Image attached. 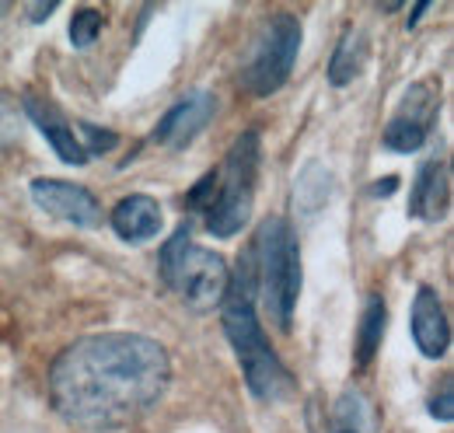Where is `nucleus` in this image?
Returning <instances> with one entry per match:
<instances>
[{"label": "nucleus", "instance_id": "dca6fc26", "mask_svg": "<svg viewBox=\"0 0 454 433\" xmlns=\"http://www.w3.org/2000/svg\"><path fill=\"white\" fill-rule=\"evenodd\" d=\"M329 171H322V168H308L304 175H301V182H297V196H294V203H301V207H308V200H315L311 203V214L318 210V207H325L329 203Z\"/></svg>", "mask_w": 454, "mask_h": 433}, {"label": "nucleus", "instance_id": "2eb2a0df", "mask_svg": "<svg viewBox=\"0 0 454 433\" xmlns=\"http://www.w3.org/2000/svg\"><path fill=\"white\" fill-rule=\"evenodd\" d=\"M385 325H388L385 297L371 294L364 304V315H360V328H356V367H367L374 360V353L381 350V339H385Z\"/></svg>", "mask_w": 454, "mask_h": 433}, {"label": "nucleus", "instance_id": "20e7f679", "mask_svg": "<svg viewBox=\"0 0 454 433\" xmlns=\"http://www.w3.org/2000/svg\"><path fill=\"white\" fill-rule=\"evenodd\" d=\"M161 279L192 311H214L224 301L231 272L217 252L196 245L185 231H178L161 248Z\"/></svg>", "mask_w": 454, "mask_h": 433}, {"label": "nucleus", "instance_id": "aec40b11", "mask_svg": "<svg viewBox=\"0 0 454 433\" xmlns=\"http://www.w3.org/2000/svg\"><path fill=\"white\" fill-rule=\"evenodd\" d=\"M430 413H434V420L451 423V420H454V391H451V384H444V388H441V395H434V398H430Z\"/></svg>", "mask_w": 454, "mask_h": 433}, {"label": "nucleus", "instance_id": "9d476101", "mask_svg": "<svg viewBox=\"0 0 454 433\" xmlns=\"http://www.w3.org/2000/svg\"><path fill=\"white\" fill-rule=\"evenodd\" d=\"M412 342L419 346L423 357L437 360L451 346V325L444 315V304L434 287H419L412 301Z\"/></svg>", "mask_w": 454, "mask_h": 433}, {"label": "nucleus", "instance_id": "f03ea898", "mask_svg": "<svg viewBox=\"0 0 454 433\" xmlns=\"http://www.w3.org/2000/svg\"><path fill=\"white\" fill-rule=\"evenodd\" d=\"M259 161H262V144H259V133L248 130L231 144L224 164L217 171H207L189 189L185 207L203 214L207 231L214 238H231L252 220Z\"/></svg>", "mask_w": 454, "mask_h": 433}, {"label": "nucleus", "instance_id": "5701e85b", "mask_svg": "<svg viewBox=\"0 0 454 433\" xmlns=\"http://www.w3.org/2000/svg\"><path fill=\"white\" fill-rule=\"evenodd\" d=\"M392 189H398L395 175H388L385 182H374V185H371V196H392Z\"/></svg>", "mask_w": 454, "mask_h": 433}, {"label": "nucleus", "instance_id": "f3484780", "mask_svg": "<svg viewBox=\"0 0 454 433\" xmlns=\"http://www.w3.org/2000/svg\"><path fill=\"white\" fill-rule=\"evenodd\" d=\"M102 25H106L102 11H95V7H81V11L74 14V21H70V43H74L77 50H88V46L102 35Z\"/></svg>", "mask_w": 454, "mask_h": 433}, {"label": "nucleus", "instance_id": "7ed1b4c3", "mask_svg": "<svg viewBox=\"0 0 454 433\" xmlns=\"http://www.w3.org/2000/svg\"><path fill=\"white\" fill-rule=\"evenodd\" d=\"M241 279L227 283V294L221 301V322H224L227 342L234 346V357L241 364V374L248 381V391L259 402H280L294 391V374L284 367V360L277 357V350L270 346L255 304H252V270L238 272Z\"/></svg>", "mask_w": 454, "mask_h": 433}, {"label": "nucleus", "instance_id": "1a4fd4ad", "mask_svg": "<svg viewBox=\"0 0 454 433\" xmlns=\"http://www.w3.org/2000/svg\"><path fill=\"white\" fill-rule=\"evenodd\" d=\"M214 112H217V98H214V95H207V91L185 95L182 102H175V106L165 112V119L154 126L151 140L161 144V147L178 151V147L192 144V140L207 130V122L214 119Z\"/></svg>", "mask_w": 454, "mask_h": 433}, {"label": "nucleus", "instance_id": "0eeeda50", "mask_svg": "<svg viewBox=\"0 0 454 433\" xmlns=\"http://www.w3.org/2000/svg\"><path fill=\"white\" fill-rule=\"evenodd\" d=\"M437 106H441V88L434 81H416L402 102H398L392 122L385 126V147L395 154H412L427 144L434 119H437Z\"/></svg>", "mask_w": 454, "mask_h": 433}, {"label": "nucleus", "instance_id": "412c9836", "mask_svg": "<svg viewBox=\"0 0 454 433\" xmlns=\"http://www.w3.org/2000/svg\"><path fill=\"white\" fill-rule=\"evenodd\" d=\"M53 11H57V4H53V0H50V4H28V21H32V25H39V21H46Z\"/></svg>", "mask_w": 454, "mask_h": 433}, {"label": "nucleus", "instance_id": "6e6552de", "mask_svg": "<svg viewBox=\"0 0 454 433\" xmlns=\"http://www.w3.org/2000/svg\"><path fill=\"white\" fill-rule=\"evenodd\" d=\"M28 193L43 214L57 216L63 224H74V227H98L102 224V203L84 185H74L63 178H35L28 185Z\"/></svg>", "mask_w": 454, "mask_h": 433}, {"label": "nucleus", "instance_id": "f257e3e1", "mask_svg": "<svg viewBox=\"0 0 454 433\" xmlns=\"http://www.w3.org/2000/svg\"><path fill=\"white\" fill-rule=\"evenodd\" d=\"M171 381L168 350L137 332H98L70 342L50 367L53 409L81 430H122L151 413Z\"/></svg>", "mask_w": 454, "mask_h": 433}, {"label": "nucleus", "instance_id": "a211bd4d", "mask_svg": "<svg viewBox=\"0 0 454 433\" xmlns=\"http://www.w3.org/2000/svg\"><path fill=\"white\" fill-rule=\"evenodd\" d=\"M81 130V147H84V154L91 158V154H109L115 144H119V137H115L113 130H102V126H95V122H81L77 126Z\"/></svg>", "mask_w": 454, "mask_h": 433}, {"label": "nucleus", "instance_id": "39448f33", "mask_svg": "<svg viewBox=\"0 0 454 433\" xmlns=\"http://www.w3.org/2000/svg\"><path fill=\"white\" fill-rule=\"evenodd\" d=\"M255 256H259V290L270 308V319L280 332H290V319L301 297V252L297 238L286 227V220H266L255 238Z\"/></svg>", "mask_w": 454, "mask_h": 433}, {"label": "nucleus", "instance_id": "423d86ee", "mask_svg": "<svg viewBox=\"0 0 454 433\" xmlns=\"http://www.w3.org/2000/svg\"><path fill=\"white\" fill-rule=\"evenodd\" d=\"M297 53H301V21L290 14L273 18L270 28L262 32L252 59H248V67H245V88L255 98L277 95L294 74Z\"/></svg>", "mask_w": 454, "mask_h": 433}, {"label": "nucleus", "instance_id": "b1692460", "mask_svg": "<svg viewBox=\"0 0 454 433\" xmlns=\"http://www.w3.org/2000/svg\"><path fill=\"white\" fill-rule=\"evenodd\" d=\"M427 11H430V4H416V7H412V18H409V28H416V21H419Z\"/></svg>", "mask_w": 454, "mask_h": 433}, {"label": "nucleus", "instance_id": "4be33fe9", "mask_svg": "<svg viewBox=\"0 0 454 433\" xmlns=\"http://www.w3.org/2000/svg\"><path fill=\"white\" fill-rule=\"evenodd\" d=\"M333 433H364L360 430V423H356V420H349V416H346V409H336V427H333Z\"/></svg>", "mask_w": 454, "mask_h": 433}, {"label": "nucleus", "instance_id": "f8f14e48", "mask_svg": "<svg viewBox=\"0 0 454 433\" xmlns=\"http://www.w3.org/2000/svg\"><path fill=\"white\" fill-rule=\"evenodd\" d=\"M25 115L39 126V133L50 140V147L57 151V158L63 164H74V168H81V164H88V154H84V147H81V140L74 137V130H70V122L63 119L57 112L53 102H46V98H39V95H25Z\"/></svg>", "mask_w": 454, "mask_h": 433}, {"label": "nucleus", "instance_id": "6ab92c4d", "mask_svg": "<svg viewBox=\"0 0 454 433\" xmlns=\"http://www.w3.org/2000/svg\"><path fill=\"white\" fill-rule=\"evenodd\" d=\"M21 137V122H18V108L0 95V151H7L11 144H18Z\"/></svg>", "mask_w": 454, "mask_h": 433}, {"label": "nucleus", "instance_id": "ddd939ff", "mask_svg": "<svg viewBox=\"0 0 454 433\" xmlns=\"http://www.w3.org/2000/svg\"><path fill=\"white\" fill-rule=\"evenodd\" d=\"M161 207L151 196H126L119 207L113 210V231L122 241H151L161 231Z\"/></svg>", "mask_w": 454, "mask_h": 433}, {"label": "nucleus", "instance_id": "393cba45", "mask_svg": "<svg viewBox=\"0 0 454 433\" xmlns=\"http://www.w3.org/2000/svg\"><path fill=\"white\" fill-rule=\"evenodd\" d=\"M4 14H7V4H4V0H0V18H4Z\"/></svg>", "mask_w": 454, "mask_h": 433}, {"label": "nucleus", "instance_id": "4468645a", "mask_svg": "<svg viewBox=\"0 0 454 433\" xmlns=\"http://www.w3.org/2000/svg\"><path fill=\"white\" fill-rule=\"evenodd\" d=\"M367 53H371V43L364 35V28H346L342 39L336 43V53L329 59V81L333 88H346L349 81H356L367 67Z\"/></svg>", "mask_w": 454, "mask_h": 433}, {"label": "nucleus", "instance_id": "9b49d317", "mask_svg": "<svg viewBox=\"0 0 454 433\" xmlns=\"http://www.w3.org/2000/svg\"><path fill=\"white\" fill-rule=\"evenodd\" d=\"M451 210V171L444 161H427L419 168L409 196V214L416 220L437 224Z\"/></svg>", "mask_w": 454, "mask_h": 433}]
</instances>
